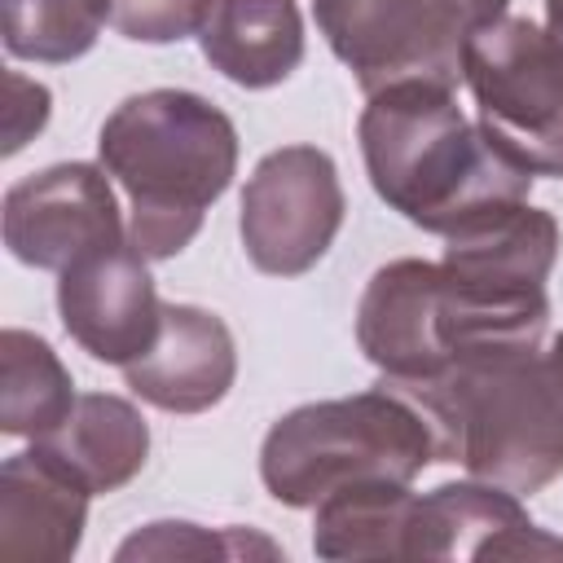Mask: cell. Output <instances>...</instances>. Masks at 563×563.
<instances>
[{
	"label": "cell",
	"mask_w": 563,
	"mask_h": 563,
	"mask_svg": "<svg viewBox=\"0 0 563 563\" xmlns=\"http://www.w3.org/2000/svg\"><path fill=\"white\" fill-rule=\"evenodd\" d=\"M510 0H312L317 31L361 92L391 84H462L466 40L506 18Z\"/></svg>",
	"instance_id": "4"
},
{
	"label": "cell",
	"mask_w": 563,
	"mask_h": 563,
	"mask_svg": "<svg viewBox=\"0 0 563 563\" xmlns=\"http://www.w3.org/2000/svg\"><path fill=\"white\" fill-rule=\"evenodd\" d=\"M541 356H545V365H550L554 383L563 387V334H554V339H550V347H541Z\"/></svg>",
	"instance_id": "22"
},
{
	"label": "cell",
	"mask_w": 563,
	"mask_h": 563,
	"mask_svg": "<svg viewBox=\"0 0 563 563\" xmlns=\"http://www.w3.org/2000/svg\"><path fill=\"white\" fill-rule=\"evenodd\" d=\"M462 79L488 141L532 176L563 180V48L528 18H497L466 40Z\"/></svg>",
	"instance_id": "5"
},
{
	"label": "cell",
	"mask_w": 563,
	"mask_h": 563,
	"mask_svg": "<svg viewBox=\"0 0 563 563\" xmlns=\"http://www.w3.org/2000/svg\"><path fill=\"white\" fill-rule=\"evenodd\" d=\"M356 343L387 378L444 369V268L431 260L383 264L356 308Z\"/></svg>",
	"instance_id": "10"
},
{
	"label": "cell",
	"mask_w": 563,
	"mask_h": 563,
	"mask_svg": "<svg viewBox=\"0 0 563 563\" xmlns=\"http://www.w3.org/2000/svg\"><path fill=\"white\" fill-rule=\"evenodd\" d=\"M75 400L70 369L57 352L40 334L9 325L0 334V431L44 440L70 418Z\"/></svg>",
	"instance_id": "17"
},
{
	"label": "cell",
	"mask_w": 563,
	"mask_h": 563,
	"mask_svg": "<svg viewBox=\"0 0 563 563\" xmlns=\"http://www.w3.org/2000/svg\"><path fill=\"white\" fill-rule=\"evenodd\" d=\"M409 484L356 479L312 506V550L321 559H409Z\"/></svg>",
	"instance_id": "16"
},
{
	"label": "cell",
	"mask_w": 563,
	"mask_h": 563,
	"mask_svg": "<svg viewBox=\"0 0 563 563\" xmlns=\"http://www.w3.org/2000/svg\"><path fill=\"white\" fill-rule=\"evenodd\" d=\"M435 453L431 422L391 383L343 400H312L277 418L260 449V479L273 501L303 510L356 479L413 484Z\"/></svg>",
	"instance_id": "3"
},
{
	"label": "cell",
	"mask_w": 563,
	"mask_h": 563,
	"mask_svg": "<svg viewBox=\"0 0 563 563\" xmlns=\"http://www.w3.org/2000/svg\"><path fill=\"white\" fill-rule=\"evenodd\" d=\"M40 444L57 462H66L97 497V493H114L132 475H141V466L150 457V427L132 400L88 391L75 400L70 418Z\"/></svg>",
	"instance_id": "15"
},
{
	"label": "cell",
	"mask_w": 563,
	"mask_h": 563,
	"mask_svg": "<svg viewBox=\"0 0 563 563\" xmlns=\"http://www.w3.org/2000/svg\"><path fill=\"white\" fill-rule=\"evenodd\" d=\"M339 167L317 145H282L255 163L242 189V246L268 277L308 273L343 224Z\"/></svg>",
	"instance_id": "6"
},
{
	"label": "cell",
	"mask_w": 563,
	"mask_h": 563,
	"mask_svg": "<svg viewBox=\"0 0 563 563\" xmlns=\"http://www.w3.org/2000/svg\"><path fill=\"white\" fill-rule=\"evenodd\" d=\"M9 110H4V154H18L44 123H48V88L35 79H22L18 70L4 75Z\"/></svg>",
	"instance_id": "21"
},
{
	"label": "cell",
	"mask_w": 563,
	"mask_h": 563,
	"mask_svg": "<svg viewBox=\"0 0 563 563\" xmlns=\"http://www.w3.org/2000/svg\"><path fill=\"white\" fill-rule=\"evenodd\" d=\"M97 154L132 202L128 242L145 260H172L198 238L207 207L229 189L238 128L198 92L150 88L106 114Z\"/></svg>",
	"instance_id": "2"
},
{
	"label": "cell",
	"mask_w": 563,
	"mask_h": 563,
	"mask_svg": "<svg viewBox=\"0 0 563 563\" xmlns=\"http://www.w3.org/2000/svg\"><path fill=\"white\" fill-rule=\"evenodd\" d=\"M563 541L532 523L519 493L484 479L440 484L413 501L409 559H559Z\"/></svg>",
	"instance_id": "9"
},
{
	"label": "cell",
	"mask_w": 563,
	"mask_h": 563,
	"mask_svg": "<svg viewBox=\"0 0 563 563\" xmlns=\"http://www.w3.org/2000/svg\"><path fill=\"white\" fill-rule=\"evenodd\" d=\"M114 0H0L4 48L26 62H75L84 57Z\"/></svg>",
	"instance_id": "18"
},
{
	"label": "cell",
	"mask_w": 563,
	"mask_h": 563,
	"mask_svg": "<svg viewBox=\"0 0 563 563\" xmlns=\"http://www.w3.org/2000/svg\"><path fill=\"white\" fill-rule=\"evenodd\" d=\"M246 554L277 559L282 550L268 537H255L246 528H220V532H211V528H198V523H185V519L145 523V528H136L114 550L119 563H128V559H246Z\"/></svg>",
	"instance_id": "19"
},
{
	"label": "cell",
	"mask_w": 563,
	"mask_h": 563,
	"mask_svg": "<svg viewBox=\"0 0 563 563\" xmlns=\"http://www.w3.org/2000/svg\"><path fill=\"white\" fill-rule=\"evenodd\" d=\"M106 167L53 163L4 189V246L26 268L62 273L75 260L123 242Z\"/></svg>",
	"instance_id": "7"
},
{
	"label": "cell",
	"mask_w": 563,
	"mask_h": 563,
	"mask_svg": "<svg viewBox=\"0 0 563 563\" xmlns=\"http://www.w3.org/2000/svg\"><path fill=\"white\" fill-rule=\"evenodd\" d=\"M216 0H114L110 26L136 44H176L198 35Z\"/></svg>",
	"instance_id": "20"
},
{
	"label": "cell",
	"mask_w": 563,
	"mask_h": 563,
	"mask_svg": "<svg viewBox=\"0 0 563 563\" xmlns=\"http://www.w3.org/2000/svg\"><path fill=\"white\" fill-rule=\"evenodd\" d=\"M559 260V224L532 202H501L444 233V268L493 295H545Z\"/></svg>",
	"instance_id": "13"
},
{
	"label": "cell",
	"mask_w": 563,
	"mask_h": 563,
	"mask_svg": "<svg viewBox=\"0 0 563 563\" xmlns=\"http://www.w3.org/2000/svg\"><path fill=\"white\" fill-rule=\"evenodd\" d=\"M545 31L563 48V0H545Z\"/></svg>",
	"instance_id": "23"
},
{
	"label": "cell",
	"mask_w": 563,
	"mask_h": 563,
	"mask_svg": "<svg viewBox=\"0 0 563 563\" xmlns=\"http://www.w3.org/2000/svg\"><path fill=\"white\" fill-rule=\"evenodd\" d=\"M198 40L202 57L242 88H273L303 62V18L295 0H216Z\"/></svg>",
	"instance_id": "14"
},
{
	"label": "cell",
	"mask_w": 563,
	"mask_h": 563,
	"mask_svg": "<svg viewBox=\"0 0 563 563\" xmlns=\"http://www.w3.org/2000/svg\"><path fill=\"white\" fill-rule=\"evenodd\" d=\"M88 484L40 440L0 466V554L13 563H66L84 541Z\"/></svg>",
	"instance_id": "12"
},
{
	"label": "cell",
	"mask_w": 563,
	"mask_h": 563,
	"mask_svg": "<svg viewBox=\"0 0 563 563\" xmlns=\"http://www.w3.org/2000/svg\"><path fill=\"white\" fill-rule=\"evenodd\" d=\"M128 387L167 413H202L220 405L238 378V347L229 325L194 303H163L154 343L123 365Z\"/></svg>",
	"instance_id": "11"
},
{
	"label": "cell",
	"mask_w": 563,
	"mask_h": 563,
	"mask_svg": "<svg viewBox=\"0 0 563 563\" xmlns=\"http://www.w3.org/2000/svg\"><path fill=\"white\" fill-rule=\"evenodd\" d=\"M57 312L66 334L92 361H106V365L136 361L163 325L154 277L145 268V255L132 242L101 246L75 260L70 268H62Z\"/></svg>",
	"instance_id": "8"
},
{
	"label": "cell",
	"mask_w": 563,
	"mask_h": 563,
	"mask_svg": "<svg viewBox=\"0 0 563 563\" xmlns=\"http://www.w3.org/2000/svg\"><path fill=\"white\" fill-rule=\"evenodd\" d=\"M374 194L427 233H453L471 216L528 202L532 172L510 163L440 84H391L369 92L356 123Z\"/></svg>",
	"instance_id": "1"
}]
</instances>
